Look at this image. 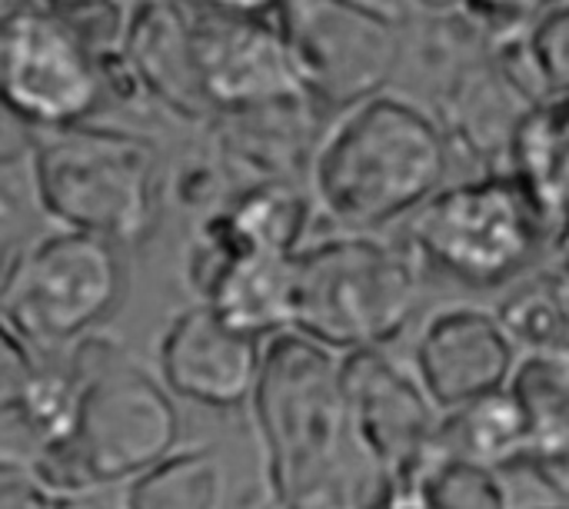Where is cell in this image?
<instances>
[{
    "instance_id": "1",
    "label": "cell",
    "mask_w": 569,
    "mask_h": 509,
    "mask_svg": "<svg viewBox=\"0 0 569 509\" xmlns=\"http://www.w3.org/2000/svg\"><path fill=\"white\" fill-rule=\"evenodd\" d=\"M250 407L273 509H367L390 490L353 447L333 350L267 337Z\"/></svg>"
},
{
    "instance_id": "2",
    "label": "cell",
    "mask_w": 569,
    "mask_h": 509,
    "mask_svg": "<svg viewBox=\"0 0 569 509\" xmlns=\"http://www.w3.org/2000/svg\"><path fill=\"white\" fill-rule=\"evenodd\" d=\"M77 397L67 433L40 443L30 470L57 497L123 487L180 443V413L170 393L113 340L97 333L67 347Z\"/></svg>"
},
{
    "instance_id": "3",
    "label": "cell",
    "mask_w": 569,
    "mask_h": 509,
    "mask_svg": "<svg viewBox=\"0 0 569 509\" xmlns=\"http://www.w3.org/2000/svg\"><path fill=\"white\" fill-rule=\"evenodd\" d=\"M450 143L437 120L387 90L333 117L310 160L317 203L343 230H380L410 217L443 187Z\"/></svg>"
},
{
    "instance_id": "4",
    "label": "cell",
    "mask_w": 569,
    "mask_h": 509,
    "mask_svg": "<svg viewBox=\"0 0 569 509\" xmlns=\"http://www.w3.org/2000/svg\"><path fill=\"white\" fill-rule=\"evenodd\" d=\"M417 300V260L370 230L323 237L290 257V333L333 353L393 343Z\"/></svg>"
},
{
    "instance_id": "5",
    "label": "cell",
    "mask_w": 569,
    "mask_h": 509,
    "mask_svg": "<svg viewBox=\"0 0 569 509\" xmlns=\"http://www.w3.org/2000/svg\"><path fill=\"white\" fill-rule=\"evenodd\" d=\"M30 180L37 207L63 230L133 247L160 223L157 157L123 130L87 123L43 130L30 150Z\"/></svg>"
},
{
    "instance_id": "6",
    "label": "cell",
    "mask_w": 569,
    "mask_h": 509,
    "mask_svg": "<svg viewBox=\"0 0 569 509\" xmlns=\"http://www.w3.org/2000/svg\"><path fill=\"white\" fill-rule=\"evenodd\" d=\"M123 293L120 247L60 227L13 253L0 277V317L33 353H57L103 327Z\"/></svg>"
},
{
    "instance_id": "7",
    "label": "cell",
    "mask_w": 569,
    "mask_h": 509,
    "mask_svg": "<svg viewBox=\"0 0 569 509\" xmlns=\"http://www.w3.org/2000/svg\"><path fill=\"white\" fill-rule=\"evenodd\" d=\"M410 247L463 287L490 290L517 280L550 240L520 183L497 170L430 193L410 213Z\"/></svg>"
},
{
    "instance_id": "8",
    "label": "cell",
    "mask_w": 569,
    "mask_h": 509,
    "mask_svg": "<svg viewBox=\"0 0 569 509\" xmlns=\"http://www.w3.org/2000/svg\"><path fill=\"white\" fill-rule=\"evenodd\" d=\"M280 30L313 100L347 107L383 90L403 57V17L373 0H283Z\"/></svg>"
},
{
    "instance_id": "9",
    "label": "cell",
    "mask_w": 569,
    "mask_h": 509,
    "mask_svg": "<svg viewBox=\"0 0 569 509\" xmlns=\"http://www.w3.org/2000/svg\"><path fill=\"white\" fill-rule=\"evenodd\" d=\"M103 93L100 63L83 33L47 7L0 20V107L37 130L83 123Z\"/></svg>"
},
{
    "instance_id": "10",
    "label": "cell",
    "mask_w": 569,
    "mask_h": 509,
    "mask_svg": "<svg viewBox=\"0 0 569 509\" xmlns=\"http://www.w3.org/2000/svg\"><path fill=\"white\" fill-rule=\"evenodd\" d=\"M337 377L357 453L383 487H403L433 447L437 407L383 347L347 350Z\"/></svg>"
},
{
    "instance_id": "11",
    "label": "cell",
    "mask_w": 569,
    "mask_h": 509,
    "mask_svg": "<svg viewBox=\"0 0 569 509\" xmlns=\"http://www.w3.org/2000/svg\"><path fill=\"white\" fill-rule=\"evenodd\" d=\"M197 87L207 103L233 113L273 103H313L293 50L270 17L223 13L207 3L190 17Z\"/></svg>"
},
{
    "instance_id": "12",
    "label": "cell",
    "mask_w": 569,
    "mask_h": 509,
    "mask_svg": "<svg viewBox=\"0 0 569 509\" xmlns=\"http://www.w3.org/2000/svg\"><path fill=\"white\" fill-rule=\"evenodd\" d=\"M517 347L493 313L477 307H447L423 327L413 367L430 403L447 413L507 387Z\"/></svg>"
},
{
    "instance_id": "13",
    "label": "cell",
    "mask_w": 569,
    "mask_h": 509,
    "mask_svg": "<svg viewBox=\"0 0 569 509\" xmlns=\"http://www.w3.org/2000/svg\"><path fill=\"white\" fill-rule=\"evenodd\" d=\"M260 340L223 323L207 303L187 307L160 340V373L170 393L207 407L240 410L260 373Z\"/></svg>"
},
{
    "instance_id": "14",
    "label": "cell",
    "mask_w": 569,
    "mask_h": 509,
    "mask_svg": "<svg viewBox=\"0 0 569 509\" xmlns=\"http://www.w3.org/2000/svg\"><path fill=\"white\" fill-rule=\"evenodd\" d=\"M507 393L527 423V453L520 460L557 503L569 493V353L523 350L517 357Z\"/></svg>"
},
{
    "instance_id": "15",
    "label": "cell",
    "mask_w": 569,
    "mask_h": 509,
    "mask_svg": "<svg viewBox=\"0 0 569 509\" xmlns=\"http://www.w3.org/2000/svg\"><path fill=\"white\" fill-rule=\"evenodd\" d=\"M507 170L520 190L530 197L550 250H563L567 237V170L569 130L567 100L530 103L510 127L507 137Z\"/></svg>"
},
{
    "instance_id": "16",
    "label": "cell",
    "mask_w": 569,
    "mask_h": 509,
    "mask_svg": "<svg viewBox=\"0 0 569 509\" xmlns=\"http://www.w3.org/2000/svg\"><path fill=\"white\" fill-rule=\"evenodd\" d=\"M290 257L247 250L227 257L207 287L200 303H207L223 323L257 340L290 330Z\"/></svg>"
},
{
    "instance_id": "17",
    "label": "cell",
    "mask_w": 569,
    "mask_h": 509,
    "mask_svg": "<svg viewBox=\"0 0 569 509\" xmlns=\"http://www.w3.org/2000/svg\"><path fill=\"white\" fill-rule=\"evenodd\" d=\"M127 57L140 83L167 100L180 117H197L207 103L197 87L193 47H190V17L177 3L147 0L140 3L130 30H127Z\"/></svg>"
},
{
    "instance_id": "18",
    "label": "cell",
    "mask_w": 569,
    "mask_h": 509,
    "mask_svg": "<svg viewBox=\"0 0 569 509\" xmlns=\"http://www.w3.org/2000/svg\"><path fill=\"white\" fill-rule=\"evenodd\" d=\"M433 443L490 470H513L527 453V423L513 397L503 390L440 413Z\"/></svg>"
},
{
    "instance_id": "19",
    "label": "cell",
    "mask_w": 569,
    "mask_h": 509,
    "mask_svg": "<svg viewBox=\"0 0 569 509\" xmlns=\"http://www.w3.org/2000/svg\"><path fill=\"white\" fill-rule=\"evenodd\" d=\"M230 477L213 447L173 450L137 473L120 503L123 509H227Z\"/></svg>"
},
{
    "instance_id": "20",
    "label": "cell",
    "mask_w": 569,
    "mask_h": 509,
    "mask_svg": "<svg viewBox=\"0 0 569 509\" xmlns=\"http://www.w3.org/2000/svg\"><path fill=\"white\" fill-rule=\"evenodd\" d=\"M497 323L513 347L569 353V290L563 267H543L497 307Z\"/></svg>"
},
{
    "instance_id": "21",
    "label": "cell",
    "mask_w": 569,
    "mask_h": 509,
    "mask_svg": "<svg viewBox=\"0 0 569 509\" xmlns=\"http://www.w3.org/2000/svg\"><path fill=\"white\" fill-rule=\"evenodd\" d=\"M417 509H510L500 473L437 443L400 487Z\"/></svg>"
},
{
    "instance_id": "22",
    "label": "cell",
    "mask_w": 569,
    "mask_h": 509,
    "mask_svg": "<svg viewBox=\"0 0 569 509\" xmlns=\"http://www.w3.org/2000/svg\"><path fill=\"white\" fill-rule=\"evenodd\" d=\"M37 353L20 340V333L0 317V420L17 417L23 393L30 387Z\"/></svg>"
},
{
    "instance_id": "23",
    "label": "cell",
    "mask_w": 569,
    "mask_h": 509,
    "mask_svg": "<svg viewBox=\"0 0 569 509\" xmlns=\"http://www.w3.org/2000/svg\"><path fill=\"white\" fill-rule=\"evenodd\" d=\"M0 509H63V497L50 493L30 463L0 457Z\"/></svg>"
},
{
    "instance_id": "24",
    "label": "cell",
    "mask_w": 569,
    "mask_h": 509,
    "mask_svg": "<svg viewBox=\"0 0 569 509\" xmlns=\"http://www.w3.org/2000/svg\"><path fill=\"white\" fill-rule=\"evenodd\" d=\"M550 3L553 0H467V17H477L493 30H517Z\"/></svg>"
},
{
    "instance_id": "25",
    "label": "cell",
    "mask_w": 569,
    "mask_h": 509,
    "mask_svg": "<svg viewBox=\"0 0 569 509\" xmlns=\"http://www.w3.org/2000/svg\"><path fill=\"white\" fill-rule=\"evenodd\" d=\"M210 7L223 13H240V17H270L280 10L283 0H207Z\"/></svg>"
},
{
    "instance_id": "26",
    "label": "cell",
    "mask_w": 569,
    "mask_h": 509,
    "mask_svg": "<svg viewBox=\"0 0 569 509\" xmlns=\"http://www.w3.org/2000/svg\"><path fill=\"white\" fill-rule=\"evenodd\" d=\"M10 223H13V200H7V193L0 190V277L13 260V230H10Z\"/></svg>"
},
{
    "instance_id": "27",
    "label": "cell",
    "mask_w": 569,
    "mask_h": 509,
    "mask_svg": "<svg viewBox=\"0 0 569 509\" xmlns=\"http://www.w3.org/2000/svg\"><path fill=\"white\" fill-rule=\"evenodd\" d=\"M37 3L47 7V10H53V13L70 17V13H97V10H107L113 0H37Z\"/></svg>"
},
{
    "instance_id": "28",
    "label": "cell",
    "mask_w": 569,
    "mask_h": 509,
    "mask_svg": "<svg viewBox=\"0 0 569 509\" xmlns=\"http://www.w3.org/2000/svg\"><path fill=\"white\" fill-rule=\"evenodd\" d=\"M420 10L437 13V17H453V13H467V0H413Z\"/></svg>"
},
{
    "instance_id": "29",
    "label": "cell",
    "mask_w": 569,
    "mask_h": 509,
    "mask_svg": "<svg viewBox=\"0 0 569 509\" xmlns=\"http://www.w3.org/2000/svg\"><path fill=\"white\" fill-rule=\"evenodd\" d=\"M537 509H569L567 503H553V507H537Z\"/></svg>"
}]
</instances>
